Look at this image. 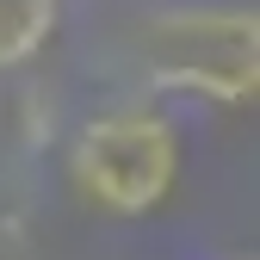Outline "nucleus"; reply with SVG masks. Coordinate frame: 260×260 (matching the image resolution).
<instances>
[{
	"label": "nucleus",
	"mask_w": 260,
	"mask_h": 260,
	"mask_svg": "<svg viewBox=\"0 0 260 260\" xmlns=\"http://www.w3.org/2000/svg\"><path fill=\"white\" fill-rule=\"evenodd\" d=\"M143 75L155 87L248 106L260 87V13L254 7H174L143 25Z\"/></svg>",
	"instance_id": "obj_1"
},
{
	"label": "nucleus",
	"mask_w": 260,
	"mask_h": 260,
	"mask_svg": "<svg viewBox=\"0 0 260 260\" xmlns=\"http://www.w3.org/2000/svg\"><path fill=\"white\" fill-rule=\"evenodd\" d=\"M69 180L93 211L149 217L180 180V130L155 106L100 112L69 149Z\"/></svg>",
	"instance_id": "obj_2"
},
{
	"label": "nucleus",
	"mask_w": 260,
	"mask_h": 260,
	"mask_svg": "<svg viewBox=\"0 0 260 260\" xmlns=\"http://www.w3.org/2000/svg\"><path fill=\"white\" fill-rule=\"evenodd\" d=\"M62 25V0H0V69H25Z\"/></svg>",
	"instance_id": "obj_3"
}]
</instances>
